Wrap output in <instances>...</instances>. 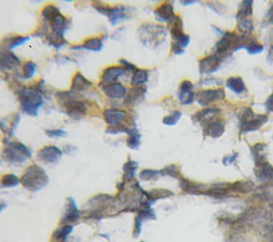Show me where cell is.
Returning <instances> with one entry per match:
<instances>
[{
    "instance_id": "83f0119b",
    "label": "cell",
    "mask_w": 273,
    "mask_h": 242,
    "mask_svg": "<svg viewBox=\"0 0 273 242\" xmlns=\"http://www.w3.org/2000/svg\"><path fill=\"white\" fill-rule=\"evenodd\" d=\"M221 112V109L217 107L206 108L192 115L191 120L194 123L202 122L209 118L216 117Z\"/></svg>"
},
{
    "instance_id": "f5cc1de1",
    "label": "cell",
    "mask_w": 273,
    "mask_h": 242,
    "mask_svg": "<svg viewBox=\"0 0 273 242\" xmlns=\"http://www.w3.org/2000/svg\"><path fill=\"white\" fill-rule=\"evenodd\" d=\"M128 128H126L123 124H119L117 125L109 126L106 131L107 133L110 134H118L119 133H126V130Z\"/></svg>"
},
{
    "instance_id": "d6a6232c",
    "label": "cell",
    "mask_w": 273,
    "mask_h": 242,
    "mask_svg": "<svg viewBox=\"0 0 273 242\" xmlns=\"http://www.w3.org/2000/svg\"><path fill=\"white\" fill-rule=\"evenodd\" d=\"M254 183L251 181H237L231 184V191L242 194H248L253 191Z\"/></svg>"
},
{
    "instance_id": "ab89813d",
    "label": "cell",
    "mask_w": 273,
    "mask_h": 242,
    "mask_svg": "<svg viewBox=\"0 0 273 242\" xmlns=\"http://www.w3.org/2000/svg\"><path fill=\"white\" fill-rule=\"evenodd\" d=\"M30 39V37H29L16 36L5 39L4 44H6L7 50L11 51L24 44Z\"/></svg>"
},
{
    "instance_id": "003e7915",
    "label": "cell",
    "mask_w": 273,
    "mask_h": 242,
    "mask_svg": "<svg viewBox=\"0 0 273 242\" xmlns=\"http://www.w3.org/2000/svg\"></svg>"
},
{
    "instance_id": "11a10c76",
    "label": "cell",
    "mask_w": 273,
    "mask_h": 242,
    "mask_svg": "<svg viewBox=\"0 0 273 242\" xmlns=\"http://www.w3.org/2000/svg\"><path fill=\"white\" fill-rule=\"evenodd\" d=\"M45 133L50 138L65 137L68 135L66 131L62 130H46Z\"/></svg>"
},
{
    "instance_id": "5bb4252c",
    "label": "cell",
    "mask_w": 273,
    "mask_h": 242,
    "mask_svg": "<svg viewBox=\"0 0 273 242\" xmlns=\"http://www.w3.org/2000/svg\"><path fill=\"white\" fill-rule=\"evenodd\" d=\"M80 218V213L76 202L72 198H68L64 214L60 221L61 225H65V224L71 225V224L78 222Z\"/></svg>"
},
{
    "instance_id": "7c38bea8",
    "label": "cell",
    "mask_w": 273,
    "mask_h": 242,
    "mask_svg": "<svg viewBox=\"0 0 273 242\" xmlns=\"http://www.w3.org/2000/svg\"><path fill=\"white\" fill-rule=\"evenodd\" d=\"M140 32L141 39L145 44L156 41L159 37L166 34L164 26L154 24L143 25L140 29Z\"/></svg>"
},
{
    "instance_id": "8d00e7d4",
    "label": "cell",
    "mask_w": 273,
    "mask_h": 242,
    "mask_svg": "<svg viewBox=\"0 0 273 242\" xmlns=\"http://www.w3.org/2000/svg\"><path fill=\"white\" fill-rule=\"evenodd\" d=\"M148 72L147 70L139 69L133 74L130 84L133 88L143 86L148 82Z\"/></svg>"
},
{
    "instance_id": "be15d7a7",
    "label": "cell",
    "mask_w": 273,
    "mask_h": 242,
    "mask_svg": "<svg viewBox=\"0 0 273 242\" xmlns=\"http://www.w3.org/2000/svg\"><path fill=\"white\" fill-rule=\"evenodd\" d=\"M212 27L213 29V30L215 31V32L218 33L219 35L222 36L224 35V32L222 30H220V29L218 27L212 25Z\"/></svg>"
},
{
    "instance_id": "60d3db41",
    "label": "cell",
    "mask_w": 273,
    "mask_h": 242,
    "mask_svg": "<svg viewBox=\"0 0 273 242\" xmlns=\"http://www.w3.org/2000/svg\"><path fill=\"white\" fill-rule=\"evenodd\" d=\"M46 41L49 46H52L57 50H59L67 44L64 37L57 36L52 33L48 34L46 37Z\"/></svg>"
},
{
    "instance_id": "03108f58",
    "label": "cell",
    "mask_w": 273,
    "mask_h": 242,
    "mask_svg": "<svg viewBox=\"0 0 273 242\" xmlns=\"http://www.w3.org/2000/svg\"><path fill=\"white\" fill-rule=\"evenodd\" d=\"M272 207H273V203L272 204Z\"/></svg>"
},
{
    "instance_id": "8fae6325",
    "label": "cell",
    "mask_w": 273,
    "mask_h": 242,
    "mask_svg": "<svg viewBox=\"0 0 273 242\" xmlns=\"http://www.w3.org/2000/svg\"><path fill=\"white\" fill-rule=\"evenodd\" d=\"M225 57L216 54L203 58L199 61V72L201 75L216 73L221 66Z\"/></svg>"
},
{
    "instance_id": "ac0fdd59",
    "label": "cell",
    "mask_w": 273,
    "mask_h": 242,
    "mask_svg": "<svg viewBox=\"0 0 273 242\" xmlns=\"http://www.w3.org/2000/svg\"><path fill=\"white\" fill-rule=\"evenodd\" d=\"M231 183H215L209 188H207L204 195L215 199H222L229 195L231 192Z\"/></svg>"
},
{
    "instance_id": "f907efd6",
    "label": "cell",
    "mask_w": 273,
    "mask_h": 242,
    "mask_svg": "<svg viewBox=\"0 0 273 242\" xmlns=\"http://www.w3.org/2000/svg\"><path fill=\"white\" fill-rule=\"evenodd\" d=\"M267 147V145L265 143L259 142L255 143L251 148L253 158L258 157L259 155L262 154L260 153L263 152Z\"/></svg>"
},
{
    "instance_id": "7dc6e473",
    "label": "cell",
    "mask_w": 273,
    "mask_h": 242,
    "mask_svg": "<svg viewBox=\"0 0 273 242\" xmlns=\"http://www.w3.org/2000/svg\"><path fill=\"white\" fill-rule=\"evenodd\" d=\"M160 172L161 175L163 176H169L175 178L181 176V172L175 164L167 166Z\"/></svg>"
},
{
    "instance_id": "1f68e13d",
    "label": "cell",
    "mask_w": 273,
    "mask_h": 242,
    "mask_svg": "<svg viewBox=\"0 0 273 242\" xmlns=\"http://www.w3.org/2000/svg\"><path fill=\"white\" fill-rule=\"evenodd\" d=\"M172 195L173 193L169 190L162 188L154 189L150 192H147L146 201L152 204L159 200L169 198Z\"/></svg>"
},
{
    "instance_id": "3957f363",
    "label": "cell",
    "mask_w": 273,
    "mask_h": 242,
    "mask_svg": "<svg viewBox=\"0 0 273 242\" xmlns=\"http://www.w3.org/2000/svg\"><path fill=\"white\" fill-rule=\"evenodd\" d=\"M21 111L32 117H37L43 105L42 94L34 87H24L17 92Z\"/></svg>"
},
{
    "instance_id": "4fadbf2b",
    "label": "cell",
    "mask_w": 273,
    "mask_h": 242,
    "mask_svg": "<svg viewBox=\"0 0 273 242\" xmlns=\"http://www.w3.org/2000/svg\"><path fill=\"white\" fill-rule=\"evenodd\" d=\"M63 152L56 146H48L40 149L37 154V158L45 164L54 163L62 157Z\"/></svg>"
},
{
    "instance_id": "f546056e",
    "label": "cell",
    "mask_w": 273,
    "mask_h": 242,
    "mask_svg": "<svg viewBox=\"0 0 273 242\" xmlns=\"http://www.w3.org/2000/svg\"><path fill=\"white\" fill-rule=\"evenodd\" d=\"M103 48L102 40L98 38H92L86 40L83 45L74 46L70 48L72 50L85 49L89 51L99 52Z\"/></svg>"
},
{
    "instance_id": "2e32d148",
    "label": "cell",
    "mask_w": 273,
    "mask_h": 242,
    "mask_svg": "<svg viewBox=\"0 0 273 242\" xmlns=\"http://www.w3.org/2000/svg\"><path fill=\"white\" fill-rule=\"evenodd\" d=\"M1 70L12 71L20 67L21 61L19 58L15 55L13 52L7 49L1 51Z\"/></svg>"
},
{
    "instance_id": "30bf717a",
    "label": "cell",
    "mask_w": 273,
    "mask_h": 242,
    "mask_svg": "<svg viewBox=\"0 0 273 242\" xmlns=\"http://www.w3.org/2000/svg\"><path fill=\"white\" fill-rule=\"evenodd\" d=\"M151 205H152V204L145 200L136 209V212H138V216L135 219V228L134 230L135 237H137L140 234L144 222L147 220H155L156 219V215L154 211L151 209Z\"/></svg>"
},
{
    "instance_id": "7402d4cb",
    "label": "cell",
    "mask_w": 273,
    "mask_h": 242,
    "mask_svg": "<svg viewBox=\"0 0 273 242\" xmlns=\"http://www.w3.org/2000/svg\"><path fill=\"white\" fill-rule=\"evenodd\" d=\"M254 174L257 180L264 183L273 182V166L269 162H265L254 169Z\"/></svg>"
},
{
    "instance_id": "816d5d0a",
    "label": "cell",
    "mask_w": 273,
    "mask_h": 242,
    "mask_svg": "<svg viewBox=\"0 0 273 242\" xmlns=\"http://www.w3.org/2000/svg\"><path fill=\"white\" fill-rule=\"evenodd\" d=\"M49 31V26L44 21L42 24H41L39 27L38 30L34 33L33 37L40 38L43 37L45 36H47Z\"/></svg>"
},
{
    "instance_id": "bcb514c9",
    "label": "cell",
    "mask_w": 273,
    "mask_h": 242,
    "mask_svg": "<svg viewBox=\"0 0 273 242\" xmlns=\"http://www.w3.org/2000/svg\"><path fill=\"white\" fill-rule=\"evenodd\" d=\"M182 117V113L179 111L172 112L163 119L162 122L168 126H173L177 124Z\"/></svg>"
},
{
    "instance_id": "e0dca14e",
    "label": "cell",
    "mask_w": 273,
    "mask_h": 242,
    "mask_svg": "<svg viewBox=\"0 0 273 242\" xmlns=\"http://www.w3.org/2000/svg\"><path fill=\"white\" fill-rule=\"evenodd\" d=\"M241 50H246L249 55L254 56L263 53L264 47L256 39L248 37L242 43L237 46L233 53Z\"/></svg>"
},
{
    "instance_id": "6da1fadb",
    "label": "cell",
    "mask_w": 273,
    "mask_h": 242,
    "mask_svg": "<svg viewBox=\"0 0 273 242\" xmlns=\"http://www.w3.org/2000/svg\"><path fill=\"white\" fill-rule=\"evenodd\" d=\"M79 94L71 90L61 91L56 95L65 113L75 120L82 119L88 112V106Z\"/></svg>"
},
{
    "instance_id": "74e56055",
    "label": "cell",
    "mask_w": 273,
    "mask_h": 242,
    "mask_svg": "<svg viewBox=\"0 0 273 242\" xmlns=\"http://www.w3.org/2000/svg\"><path fill=\"white\" fill-rule=\"evenodd\" d=\"M178 100L183 105L192 104L195 99L193 89L179 88Z\"/></svg>"
},
{
    "instance_id": "7a4b0ae2",
    "label": "cell",
    "mask_w": 273,
    "mask_h": 242,
    "mask_svg": "<svg viewBox=\"0 0 273 242\" xmlns=\"http://www.w3.org/2000/svg\"><path fill=\"white\" fill-rule=\"evenodd\" d=\"M49 178L42 167L34 164L30 165L21 178L22 185L32 192H37L47 186Z\"/></svg>"
},
{
    "instance_id": "7bdbcfd3",
    "label": "cell",
    "mask_w": 273,
    "mask_h": 242,
    "mask_svg": "<svg viewBox=\"0 0 273 242\" xmlns=\"http://www.w3.org/2000/svg\"><path fill=\"white\" fill-rule=\"evenodd\" d=\"M237 28L242 36L247 37L251 36L254 30L253 21L251 19L238 22Z\"/></svg>"
},
{
    "instance_id": "681fc988",
    "label": "cell",
    "mask_w": 273,
    "mask_h": 242,
    "mask_svg": "<svg viewBox=\"0 0 273 242\" xmlns=\"http://www.w3.org/2000/svg\"><path fill=\"white\" fill-rule=\"evenodd\" d=\"M207 6L212 10L215 13L222 15L225 12L226 7L222 3L218 1H211L207 3Z\"/></svg>"
},
{
    "instance_id": "603a6c76",
    "label": "cell",
    "mask_w": 273,
    "mask_h": 242,
    "mask_svg": "<svg viewBox=\"0 0 273 242\" xmlns=\"http://www.w3.org/2000/svg\"><path fill=\"white\" fill-rule=\"evenodd\" d=\"M126 117V112L118 109H107L104 112V120L110 126L121 124Z\"/></svg>"
},
{
    "instance_id": "44dd1931",
    "label": "cell",
    "mask_w": 273,
    "mask_h": 242,
    "mask_svg": "<svg viewBox=\"0 0 273 242\" xmlns=\"http://www.w3.org/2000/svg\"><path fill=\"white\" fill-rule=\"evenodd\" d=\"M155 19L160 23L169 22L176 15L174 13L173 5L170 3H164L157 8L154 12Z\"/></svg>"
},
{
    "instance_id": "6125c7cd",
    "label": "cell",
    "mask_w": 273,
    "mask_h": 242,
    "mask_svg": "<svg viewBox=\"0 0 273 242\" xmlns=\"http://www.w3.org/2000/svg\"><path fill=\"white\" fill-rule=\"evenodd\" d=\"M180 3L183 6H189V5L194 4L197 2H199L198 1H191V0H184V1H180Z\"/></svg>"
},
{
    "instance_id": "5b68a950",
    "label": "cell",
    "mask_w": 273,
    "mask_h": 242,
    "mask_svg": "<svg viewBox=\"0 0 273 242\" xmlns=\"http://www.w3.org/2000/svg\"><path fill=\"white\" fill-rule=\"evenodd\" d=\"M269 117L266 114H255L251 107L244 108L239 114V128L242 133L254 132L261 128Z\"/></svg>"
},
{
    "instance_id": "91938a15",
    "label": "cell",
    "mask_w": 273,
    "mask_h": 242,
    "mask_svg": "<svg viewBox=\"0 0 273 242\" xmlns=\"http://www.w3.org/2000/svg\"><path fill=\"white\" fill-rule=\"evenodd\" d=\"M171 48L172 53L176 55H182L185 53L184 49L173 43H171Z\"/></svg>"
},
{
    "instance_id": "9a60e30c",
    "label": "cell",
    "mask_w": 273,
    "mask_h": 242,
    "mask_svg": "<svg viewBox=\"0 0 273 242\" xmlns=\"http://www.w3.org/2000/svg\"><path fill=\"white\" fill-rule=\"evenodd\" d=\"M126 73V71L123 66H113L108 67L105 69L103 71L101 83L102 85L104 86V85L116 82Z\"/></svg>"
},
{
    "instance_id": "c3c4849f",
    "label": "cell",
    "mask_w": 273,
    "mask_h": 242,
    "mask_svg": "<svg viewBox=\"0 0 273 242\" xmlns=\"http://www.w3.org/2000/svg\"><path fill=\"white\" fill-rule=\"evenodd\" d=\"M159 175H161L160 171L145 169L142 171L139 177L143 181H149L158 177Z\"/></svg>"
},
{
    "instance_id": "ba28073f",
    "label": "cell",
    "mask_w": 273,
    "mask_h": 242,
    "mask_svg": "<svg viewBox=\"0 0 273 242\" xmlns=\"http://www.w3.org/2000/svg\"><path fill=\"white\" fill-rule=\"evenodd\" d=\"M92 5L99 13L107 17L112 26L117 25L127 18L126 9L124 7H111L101 1H95Z\"/></svg>"
},
{
    "instance_id": "680465c9",
    "label": "cell",
    "mask_w": 273,
    "mask_h": 242,
    "mask_svg": "<svg viewBox=\"0 0 273 242\" xmlns=\"http://www.w3.org/2000/svg\"><path fill=\"white\" fill-rule=\"evenodd\" d=\"M238 156H239V154L236 153H235L234 155H231V156L225 157L223 160V164L225 166H227L229 164L233 163L236 160Z\"/></svg>"
},
{
    "instance_id": "94428289",
    "label": "cell",
    "mask_w": 273,
    "mask_h": 242,
    "mask_svg": "<svg viewBox=\"0 0 273 242\" xmlns=\"http://www.w3.org/2000/svg\"><path fill=\"white\" fill-rule=\"evenodd\" d=\"M265 17L268 20L270 24L273 25V4L266 14Z\"/></svg>"
},
{
    "instance_id": "9f6ffc18",
    "label": "cell",
    "mask_w": 273,
    "mask_h": 242,
    "mask_svg": "<svg viewBox=\"0 0 273 242\" xmlns=\"http://www.w3.org/2000/svg\"><path fill=\"white\" fill-rule=\"evenodd\" d=\"M202 84L206 85L214 84L220 86L223 84L222 81L216 78H209L203 81Z\"/></svg>"
},
{
    "instance_id": "f1b7e54d",
    "label": "cell",
    "mask_w": 273,
    "mask_h": 242,
    "mask_svg": "<svg viewBox=\"0 0 273 242\" xmlns=\"http://www.w3.org/2000/svg\"><path fill=\"white\" fill-rule=\"evenodd\" d=\"M226 87L237 95L242 94L247 91L246 84L240 77H232L228 79Z\"/></svg>"
},
{
    "instance_id": "e7e4bbea",
    "label": "cell",
    "mask_w": 273,
    "mask_h": 242,
    "mask_svg": "<svg viewBox=\"0 0 273 242\" xmlns=\"http://www.w3.org/2000/svg\"><path fill=\"white\" fill-rule=\"evenodd\" d=\"M272 55H273V45L272 46V47L271 48L270 51H269V57H270V56H271Z\"/></svg>"
},
{
    "instance_id": "b9f144b4",
    "label": "cell",
    "mask_w": 273,
    "mask_h": 242,
    "mask_svg": "<svg viewBox=\"0 0 273 242\" xmlns=\"http://www.w3.org/2000/svg\"><path fill=\"white\" fill-rule=\"evenodd\" d=\"M61 14V11L55 5L48 4L43 9L42 14L44 21L50 22Z\"/></svg>"
},
{
    "instance_id": "db71d44e",
    "label": "cell",
    "mask_w": 273,
    "mask_h": 242,
    "mask_svg": "<svg viewBox=\"0 0 273 242\" xmlns=\"http://www.w3.org/2000/svg\"><path fill=\"white\" fill-rule=\"evenodd\" d=\"M119 62L125 69L126 72L135 73L138 70L136 65L125 59H121Z\"/></svg>"
},
{
    "instance_id": "ffe728a7",
    "label": "cell",
    "mask_w": 273,
    "mask_h": 242,
    "mask_svg": "<svg viewBox=\"0 0 273 242\" xmlns=\"http://www.w3.org/2000/svg\"><path fill=\"white\" fill-rule=\"evenodd\" d=\"M102 89L105 95L111 99H122L126 93L125 86L118 82L104 85Z\"/></svg>"
},
{
    "instance_id": "6f0895ef",
    "label": "cell",
    "mask_w": 273,
    "mask_h": 242,
    "mask_svg": "<svg viewBox=\"0 0 273 242\" xmlns=\"http://www.w3.org/2000/svg\"><path fill=\"white\" fill-rule=\"evenodd\" d=\"M264 106L267 112L273 113V93L266 101Z\"/></svg>"
},
{
    "instance_id": "d590c367",
    "label": "cell",
    "mask_w": 273,
    "mask_h": 242,
    "mask_svg": "<svg viewBox=\"0 0 273 242\" xmlns=\"http://www.w3.org/2000/svg\"><path fill=\"white\" fill-rule=\"evenodd\" d=\"M255 195L263 201H273V183H264V185L258 187Z\"/></svg>"
},
{
    "instance_id": "4316f807",
    "label": "cell",
    "mask_w": 273,
    "mask_h": 242,
    "mask_svg": "<svg viewBox=\"0 0 273 242\" xmlns=\"http://www.w3.org/2000/svg\"><path fill=\"white\" fill-rule=\"evenodd\" d=\"M92 83L80 72L75 74L71 84V90L75 92L85 91L92 85Z\"/></svg>"
},
{
    "instance_id": "cb8c5ba5",
    "label": "cell",
    "mask_w": 273,
    "mask_h": 242,
    "mask_svg": "<svg viewBox=\"0 0 273 242\" xmlns=\"http://www.w3.org/2000/svg\"><path fill=\"white\" fill-rule=\"evenodd\" d=\"M180 187L183 192L193 195H204L207 189L204 184L195 183L185 178L180 181Z\"/></svg>"
},
{
    "instance_id": "277c9868",
    "label": "cell",
    "mask_w": 273,
    "mask_h": 242,
    "mask_svg": "<svg viewBox=\"0 0 273 242\" xmlns=\"http://www.w3.org/2000/svg\"><path fill=\"white\" fill-rule=\"evenodd\" d=\"M3 149L2 158L10 164H21L32 157L30 150L22 143L14 141L8 142Z\"/></svg>"
},
{
    "instance_id": "484cf974",
    "label": "cell",
    "mask_w": 273,
    "mask_h": 242,
    "mask_svg": "<svg viewBox=\"0 0 273 242\" xmlns=\"http://www.w3.org/2000/svg\"><path fill=\"white\" fill-rule=\"evenodd\" d=\"M253 0H244L240 5L235 16L237 22L249 20L253 15Z\"/></svg>"
},
{
    "instance_id": "9c48e42d",
    "label": "cell",
    "mask_w": 273,
    "mask_h": 242,
    "mask_svg": "<svg viewBox=\"0 0 273 242\" xmlns=\"http://www.w3.org/2000/svg\"><path fill=\"white\" fill-rule=\"evenodd\" d=\"M225 98L224 89H209L199 91L196 94L195 100L199 105L207 107L215 101L224 100Z\"/></svg>"
},
{
    "instance_id": "d4e9b609",
    "label": "cell",
    "mask_w": 273,
    "mask_h": 242,
    "mask_svg": "<svg viewBox=\"0 0 273 242\" xmlns=\"http://www.w3.org/2000/svg\"><path fill=\"white\" fill-rule=\"evenodd\" d=\"M48 23L51 26L52 33L57 36L64 37L65 31L69 25V21L66 17L61 13Z\"/></svg>"
},
{
    "instance_id": "836d02e7",
    "label": "cell",
    "mask_w": 273,
    "mask_h": 242,
    "mask_svg": "<svg viewBox=\"0 0 273 242\" xmlns=\"http://www.w3.org/2000/svg\"><path fill=\"white\" fill-rule=\"evenodd\" d=\"M126 134L129 136L126 140L127 147L131 149H138L141 143V135L139 134L138 130L136 128H127Z\"/></svg>"
},
{
    "instance_id": "ee69618b",
    "label": "cell",
    "mask_w": 273,
    "mask_h": 242,
    "mask_svg": "<svg viewBox=\"0 0 273 242\" xmlns=\"http://www.w3.org/2000/svg\"><path fill=\"white\" fill-rule=\"evenodd\" d=\"M19 178L14 174L4 175L1 178V187L3 188L14 187L19 185Z\"/></svg>"
},
{
    "instance_id": "8992f818",
    "label": "cell",
    "mask_w": 273,
    "mask_h": 242,
    "mask_svg": "<svg viewBox=\"0 0 273 242\" xmlns=\"http://www.w3.org/2000/svg\"><path fill=\"white\" fill-rule=\"evenodd\" d=\"M247 36H239L235 32H226L224 33L221 39L215 45L214 54L227 57L229 52H233L237 46L242 43Z\"/></svg>"
},
{
    "instance_id": "d6986e66",
    "label": "cell",
    "mask_w": 273,
    "mask_h": 242,
    "mask_svg": "<svg viewBox=\"0 0 273 242\" xmlns=\"http://www.w3.org/2000/svg\"><path fill=\"white\" fill-rule=\"evenodd\" d=\"M147 91V88L143 86L130 89L126 97L124 102L125 105L127 107H133L138 104L144 100Z\"/></svg>"
},
{
    "instance_id": "e575fe53",
    "label": "cell",
    "mask_w": 273,
    "mask_h": 242,
    "mask_svg": "<svg viewBox=\"0 0 273 242\" xmlns=\"http://www.w3.org/2000/svg\"><path fill=\"white\" fill-rule=\"evenodd\" d=\"M138 169L139 164L137 162L131 160L127 161L123 168L124 171L123 182H128L133 180Z\"/></svg>"
},
{
    "instance_id": "f35d334b",
    "label": "cell",
    "mask_w": 273,
    "mask_h": 242,
    "mask_svg": "<svg viewBox=\"0 0 273 242\" xmlns=\"http://www.w3.org/2000/svg\"><path fill=\"white\" fill-rule=\"evenodd\" d=\"M207 128L204 132L213 138H218L222 136L225 132L224 124L219 122H212Z\"/></svg>"
},
{
    "instance_id": "52a82bcc",
    "label": "cell",
    "mask_w": 273,
    "mask_h": 242,
    "mask_svg": "<svg viewBox=\"0 0 273 242\" xmlns=\"http://www.w3.org/2000/svg\"><path fill=\"white\" fill-rule=\"evenodd\" d=\"M168 25L172 40L171 43L183 49L187 48L190 43V38L184 32V24L181 17L175 15L170 20Z\"/></svg>"
},
{
    "instance_id": "f6af8a7d",
    "label": "cell",
    "mask_w": 273,
    "mask_h": 242,
    "mask_svg": "<svg viewBox=\"0 0 273 242\" xmlns=\"http://www.w3.org/2000/svg\"><path fill=\"white\" fill-rule=\"evenodd\" d=\"M37 65L32 61H28L22 67V78L24 80L32 79L36 72Z\"/></svg>"
},
{
    "instance_id": "4dcf8cb0",
    "label": "cell",
    "mask_w": 273,
    "mask_h": 242,
    "mask_svg": "<svg viewBox=\"0 0 273 242\" xmlns=\"http://www.w3.org/2000/svg\"><path fill=\"white\" fill-rule=\"evenodd\" d=\"M73 229V227L70 224H65L59 227L52 233L51 242H65Z\"/></svg>"
}]
</instances>
